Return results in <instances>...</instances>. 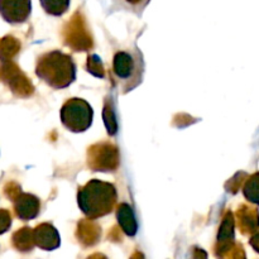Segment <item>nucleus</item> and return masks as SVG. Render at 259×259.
Masks as SVG:
<instances>
[{
	"mask_svg": "<svg viewBox=\"0 0 259 259\" xmlns=\"http://www.w3.org/2000/svg\"><path fill=\"white\" fill-rule=\"evenodd\" d=\"M34 72L51 89L62 90L75 82L77 70L72 56L60 50H52L38 56Z\"/></svg>",
	"mask_w": 259,
	"mask_h": 259,
	"instance_id": "nucleus-1",
	"label": "nucleus"
},
{
	"mask_svg": "<svg viewBox=\"0 0 259 259\" xmlns=\"http://www.w3.org/2000/svg\"><path fill=\"white\" fill-rule=\"evenodd\" d=\"M118 201V191L110 182L91 180L78 189L77 205L88 219L95 220L110 214Z\"/></svg>",
	"mask_w": 259,
	"mask_h": 259,
	"instance_id": "nucleus-2",
	"label": "nucleus"
},
{
	"mask_svg": "<svg viewBox=\"0 0 259 259\" xmlns=\"http://www.w3.org/2000/svg\"><path fill=\"white\" fill-rule=\"evenodd\" d=\"M146 62L139 48H125L115 52L111 62V78L121 94H128L142 83Z\"/></svg>",
	"mask_w": 259,
	"mask_h": 259,
	"instance_id": "nucleus-3",
	"label": "nucleus"
},
{
	"mask_svg": "<svg viewBox=\"0 0 259 259\" xmlns=\"http://www.w3.org/2000/svg\"><path fill=\"white\" fill-rule=\"evenodd\" d=\"M62 125L71 133H83L93 124L94 110L90 104L80 98L68 99L60 111Z\"/></svg>",
	"mask_w": 259,
	"mask_h": 259,
	"instance_id": "nucleus-4",
	"label": "nucleus"
},
{
	"mask_svg": "<svg viewBox=\"0 0 259 259\" xmlns=\"http://www.w3.org/2000/svg\"><path fill=\"white\" fill-rule=\"evenodd\" d=\"M30 12V0H0V15L9 24H22L27 22Z\"/></svg>",
	"mask_w": 259,
	"mask_h": 259,
	"instance_id": "nucleus-5",
	"label": "nucleus"
},
{
	"mask_svg": "<svg viewBox=\"0 0 259 259\" xmlns=\"http://www.w3.org/2000/svg\"><path fill=\"white\" fill-rule=\"evenodd\" d=\"M14 214L23 222H29L38 217L40 210V201L37 196L27 192H20L14 200Z\"/></svg>",
	"mask_w": 259,
	"mask_h": 259,
	"instance_id": "nucleus-6",
	"label": "nucleus"
},
{
	"mask_svg": "<svg viewBox=\"0 0 259 259\" xmlns=\"http://www.w3.org/2000/svg\"><path fill=\"white\" fill-rule=\"evenodd\" d=\"M32 238L35 245L42 249H55L60 245V235L57 229L50 223H42L37 225L32 232Z\"/></svg>",
	"mask_w": 259,
	"mask_h": 259,
	"instance_id": "nucleus-7",
	"label": "nucleus"
},
{
	"mask_svg": "<svg viewBox=\"0 0 259 259\" xmlns=\"http://www.w3.org/2000/svg\"><path fill=\"white\" fill-rule=\"evenodd\" d=\"M116 219H118L119 225L124 230L126 235L133 237L138 230V223H137L136 215H134L133 209L126 204H120L116 211Z\"/></svg>",
	"mask_w": 259,
	"mask_h": 259,
	"instance_id": "nucleus-8",
	"label": "nucleus"
},
{
	"mask_svg": "<svg viewBox=\"0 0 259 259\" xmlns=\"http://www.w3.org/2000/svg\"><path fill=\"white\" fill-rule=\"evenodd\" d=\"M43 10L52 17H61L70 7V0H39Z\"/></svg>",
	"mask_w": 259,
	"mask_h": 259,
	"instance_id": "nucleus-9",
	"label": "nucleus"
},
{
	"mask_svg": "<svg viewBox=\"0 0 259 259\" xmlns=\"http://www.w3.org/2000/svg\"><path fill=\"white\" fill-rule=\"evenodd\" d=\"M244 195L247 200L252 201L253 204L258 202V175H253L244 187Z\"/></svg>",
	"mask_w": 259,
	"mask_h": 259,
	"instance_id": "nucleus-10",
	"label": "nucleus"
},
{
	"mask_svg": "<svg viewBox=\"0 0 259 259\" xmlns=\"http://www.w3.org/2000/svg\"><path fill=\"white\" fill-rule=\"evenodd\" d=\"M12 227V217L10 212L5 209H0V235L4 234Z\"/></svg>",
	"mask_w": 259,
	"mask_h": 259,
	"instance_id": "nucleus-11",
	"label": "nucleus"
},
{
	"mask_svg": "<svg viewBox=\"0 0 259 259\" xmlns=\"http://www.w3.org/2000/svg\"><path fill=\"white\" fill-rule=\"evenodd\" d=\"M124 2L126 3V4L129 5V7H132V8H142L143 7L144 4H146L147 2H148V0H124Z\"/></svg>",
	"mask_w": 259,
	"mask_h": 259,
	"instance_id": "nucleus-12",
	"label": "nucleus"
}]
</instances>
